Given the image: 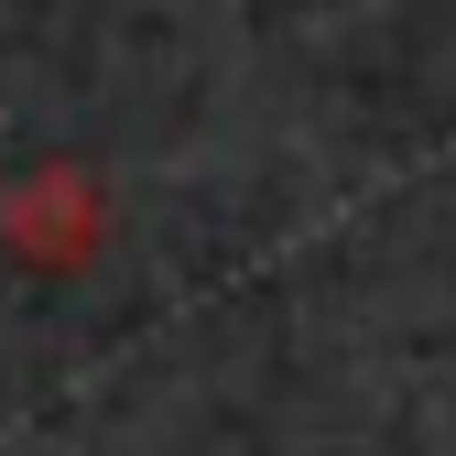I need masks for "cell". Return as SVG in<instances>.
I'll use <instances>...</instances> for the list:
<instances>
[{
  "instance_id": "6da1fadb",
  "label": "cell",
  "mask_w": 456,
  "mask_h": 456,
  "mask_svg": "<svg viewBox=\"0 0 456 456\" xmlns=\"http://www.w3.org/2000/svg\"><path fill=\"white\" fill-rule=\"evenodd\" d=\"M109 240V185L87 175V163H44V175L0 185V250L33 261V272H77L98 261Z\"/></svg>"
}]
</instances>
